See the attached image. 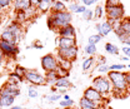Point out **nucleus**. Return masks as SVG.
<instances>
[{
    "label": "nucleus",
    "instance_id": "obj_30",
    "mask_svg": "<svg viewBox=\"0 0 130 109\" xmlns=\"http://www.w3.org/2000/svg\"><path fill=\"white\" fill-rule=\"evenodd\" d=\"M59 105L61 109H65V108H71L74 105V100L73 99H69V100H64V99H60L59 100Z\"/></svg>",
    "mask_w": 130,
    "mask_h": 109
},
{
    "label": "nucleus",
    "instance_id": "obj_14",
    "mask_svg": "<svg viewBox=\"0 0 130 109\" xmlns=\"http://www.w3.org/2000/svg\"><path fill=\"white\" fill-rule=\"evenodd\" d=\"M71 47H76V38H66V36H59L58 38V48Z\"/></svg>",
    "mask_w": 130,
    "mask_h": 109
},
{
    "label": "nucleus",
    "instance_id": "obj_1",
    "mask_svg": "<svg viewBox=\"0 0 130 109\" xmlns=\"http://www.w3.org/2000/svg\"><path fill=\"white\" fill-rule=\"evenodd\" d=\"M108 79L110 80L111 85H113V94L114 95H121L123 93L126 92L128 89V84L125 80V73L123 72H114L109 70V73L106 74Z\"/></svg>",
    "mask_w": 130,
    "mask_h": 109
},
{
    "label": "nucleus",
    "instance_id": "obj_25",
    "mask_svg": "<svg viewBox=\"0 0 130 109\" xmlns=\"http://www.w3.org/2000/svg\"><path fill=\"white\" fill-rule=\"evenodd\" d=\"M95 62V58H93V57H89V58H86L84 62H83V70L84 72H88V70H90L91 69V66H93V64Z\"/></svg>",
    "mask_w": 130,
    "mask_h": 109
},
{
    "label": "nucleus",
    "instance_id": "obj_37",
    "mask_svg": "<svg viewBox=\"0 0 130 109\" xmlns=\"http://www.w3.org/2000/svg\"><path fill=\"white\" fill-rule=\"evenodd\" d=\"M28 95H29V98H31V99H35L38 95H39V92L35 89V87H30L29 89H28Z\"/></svg>",
    "mask_w": 130,
    "mask_h": 109
},
{
    "label": "nucleus",
    "instance_id": "obj_5",
    "mask_svg": "<svg viewBox=\"0 0 130 109\" xmlns=\"http://www.w3.org/2000/svg\"><path fill=\"white\" fill-rule=\"evenodd\" d=\"M41 68L44 69L45 73L48 72H55L59 68V62H58V57H55L54 54H46L41 58Z\"/></svg>",
    "mask_w": 130,
    "mask_h": 109
},
{
    "label": "nucleus",
    "instance_id": "obj_18",
    "mask_svg": "<svg viewBox=\"0 0 130 109\" xmlns=\"http://www.w3.org/2000/svg\"><path fill=\"white\" fill-rule=\"evenodd\" d=\"M5 29L9 30L10 33H13V34H14L15 36H18L19 39H20L21 35H23V26H21V24H19L18 21H11Z\"/></svg>",
    "mask_w": 130,
    "mask_h": 109
},
{
    "label": "nucleus",
    "instance_id": "obj_53",
    "mask_svg": "<svg viewBox=\"0 0 130 109\" xmlns=\"http://www.w3.org/2000/svg\"><path fill=\"white\" fill-rule=\"evenodd\" d=\"M51 93H58V88H55V87H51Z\"/></svg>",
    "mask_w": 130,
    "mask_h": 109
},
{
    "label": "nucleus",
    "instance_id": "obj_60",
    "mask_svg": "<svg viewBox=\"0 0 130 109\" xmlns=\"http://www.w3.org/2000/svg\"><path fill=\"white\" fill-rule=\"evenodd\" d=\"M0 24H1V21H0Z\"/></svg>",
    "mask_w": 130,
    "mask_h": 109
},
{
    "label": "nucleus",
    "instance_id": "obj_12",
    "mask_svg": "<svg viewBox=\"0 0 130 109\" xmlns=\"http://www.w3.org/2000/svg\"><path fill=\"white\" fill-rule=\"evenodd\" d=\"M58 34L59 36H66V38H76V31L75 28L71 25V24H68L63 28H59L58 29Z\"/></svg>",
    "mask_w": 130,
    "mask_h": 109
},
{
    "label": "nucleus",
    "instance_id": "obj_41",
    "mask_svg": "<svg viewBox=\"0 0 130 109\" xmlns=\"http://www.w3.org/2000/svg\"><path fill=\"white\" fill-rule=\"evenodd\" d=\"M56 73H58L59 78H60V77H68V75H69V72L65 70V69H61V68H58V69H56Z\"/></svg>",
    "mask_w": 130,
    "mask_h": 109
},
{
    "label": "nucleus",
    "instance_id": "obj_33",
    "mask_svg": "<svg viewBox=\"0 0 130 109\" xmlns=\"http://www.w3.org/2000/svg\"><path fill=\"white\" fill-rule=\"evenodd\" d=\"M93 13H94V18L95 19H100L101 16L104 15V8L101 5H98L95 8V11H93Z\"/></svg>",
    "mask_w": 130,
    "mask_h": 109
},
{
    "label": "nucleus",
    "instance_id": "obj_38",
    "mask_svg": "<svg viewBox=\"0 0 130 109\" xmlns=\"http://www.w3.org/2000/svg\"><path fill=\"white\" fill-rule=\"evenodd\" d=\"M83 18H84L85 20H91V19H94V13H93V10L86 9V11L83 13Z\"/></svg>",
    "mask_w": 130,
    "mask_h": 109
},
{
    "label": "nucleus",
    "instance_id": "obj_34",
    "mask_svg": "<svg viewBox=\"0 0 130 109\" xmlns=\"http://www.w3.org/2000/svg\"><path fill=\"white\" fill-rule=\"evenodd\" d=\"M25 72H26V69H25V68H23V66H20V65H16V66H15V70H14V73H15L16 75H19V77H20L21 79H24Z\"/></svg>",
    "mask_w": 130,
    "mask_h": 109
},
{
    "label": "nucleus",
    "instance_id": "obj_52",
    "mask_svg": "<svg viewBox=\"0 0 130 109\" xmlns=\"http://www.w3.org/2000/svg\"><path fill=\"white\" fill-rule=\"evenodd\" d=\"M8 109H24L23 107H20V105H13V107H10V108Z\"/></svg>",
    "mask_w": 130,
    "mask_h": 109
},
{
    "label": "nucleus",
    "instance_id": "obj_29",
    "mask_svg": "<svg viewBox=\"0 0 130 109\" xmlns=\"http://www.w3.org/2000/svg\"><path fill=\"white\" fill-rule=\"evenodd\" d=\"M84 51H85V54H88V55H90V57H93V55H95L98 51L96 49V45H91V44H88L85 49H84Z\"/></svg>",
    "mask_w": 130,
    "mask_h": 109
},
{
    "label": "nucleus",
    "instance_id": "obj_22",
    "mask_svg": "<svg viewBox=\"0 0 130 109\" xmlns=\"http://www.w3.org/2000/svg\"><path fill=\"white\" fill-rule=\"evenodd\" d=\"M79 105H80V109H90V108H96L98 107L95 103L90 102L89 99H86V98H84V97L80 99ZM98 108H99V107H98Z\"/></svg>",
    "mask_w": 130,
    "mask_h": 109
},
{
    "label": "nucleus",
    "instance_id": "obj_54",
    "mask_svg": "<svg viewBox=\"0 0 130 109\" xmlns=\"http://www.w3.org/2000/svg\"><path fill=\"white\" fill-rule=\"evenodd\" d=\"M120 60H123V62H128V60H129V58H128V57H125V55H124V57H123V58H120Z\"/></svg>",
    "mask_w": 130,
    "mask_h": 109
},
{
    "label": "nucleus",
    "instance_id": "obj_35",
    "mask_svg": "<svg viewBox=\"0 0 130 109\" xmlns=\"http://www.w3.org/2000/svg\"><path fill=\"white\" fill-rule=\"evenodd\" d=\"M125 68L126 66L124 64H113V65H109V70H114V72H121Z\"/></svg>",
    "mask_w": 130,
    "mask_h": 109
},
{
    "label": "nucleus",
    "instance_id": "obj_58",
    "mask_svg": "<svg viewBox=\"0 0 130 109\" xmlns=\"http://www.w3.org/2000/svg\"><path fill=\"white\" fill-rule=\"evenodd\" d=\"M90 109H99V108H98V107H96V108H90Z\"/></svg>",
    "mask_w": 130,
    "mask_h": 109
},
{
    "label": "nucleus",
    "instance_id": "obj_26",
    "mask_svg": "<svg viewBox=\"0 0 130 109\" xmlns=\"http://www.w3.org/2000/svg\"><path fill=\"white\" fill-rule=\"evenodd\" d=\"M58 62H59V68H61V69H65V70H70L71 69V66H73V62H70V60H66V59H59L58 58Z\"/></svg>",
    "mask_w": 130,
    "mask_h": 109
},
{
    "label": "nucleus",
    "instance_id": "obj_2",
    "mask_svg": "<svg viewBox=\"0 0 130 109\" xmlns=\"http://www.w3.org/2000/svg\"><path fill=\"white\" fill-rule=\"evenodd\" d=\"M95 90H98L104 98L109 97L110 94H113V85L110 83V80L105 75H100L93 80V85H91Z\"/></svg>",
    "mask_w": 130,
    "mask_h": 109
},
{
    "label": "nucleus",
    "instance_id": "obj_24",
    "mask_svg": "<svg viewBox=\"0 0 130 109\" xmlns=\"http://www.w3.org/2000/svg\"><path fill=\"white\" fill-rule=\"evenodd\" d=\"M105 51L111 54V55H118L119 54V48L113 43H106L105 44Z\"/></svg>",
    "mask_w": 130,
    "mask_h": 109
},
{
    "label": "nucleus",
    "instance_id": "obj_9",
    "mask_svg": "<svg viewBox=\"0 0 130 109\" xmlns=\"http://www.w3.org/2000/svg\"><path fill=\"white\" fill-rule=\"evenodd\" d=\"M83 97L86 98V99H89L90 102L95 103L98 107H100V104H103V103H104V99H105V98L99 93L98 90H95L93 87H89L88 89H85V92H84V95H83Z\"/></svg>",
    "mask_w": 130,
    "mask_h": 109
},
{
    "label": "nucleus",
    "instance_id": "obj_16",
    "mask_svg": "<svg viewBox=\"0 0 130 109\" xmlns=\"http://www.w3.org/2000/svg\"><path fill=\"white\" fill-rule=\"evenodd\" d=\"M54 3H55V0H41V1L39 3V5L36 6L38 13L44 14V13L51 11V9H53V4H54Z\"/></svg>",
    "mask_w": 130,
    "mask_h": 109
},
{
    "label": "nucleus",
    "instance_id": "obj_13",
    "mask_svg": "<svg viewBox=\"0 0 130 109\" xmlns=\"http://www.w3.org/2000/svg\"><path fill=\"white\" fill-rule=\"evenodd\" d=\"M115 34L118 36H120L121 34H130V18H125V19H121L120 21V26L114 29Z\"/></svg>",
    "mask_w": 130,
    "mask_h": 109
},
{
    "label": "nucleus",
    "instance_id": "obj_27",
    "mask_svg": "<svg viewBox=\"0 0 130 109\" xmlns=\"http://www.w3.org/2000/svg\"><path fill=\"white\" fill-rule=\"evenodd\" d=\"M96 72L99 74H103V75L108 74V73H109V65H108L106 63H104V64H98Z\"/></svg>",
    "mask_w": 130,
    "mask_h": 109
},
{
    "label": "nucleus",
    "instance_id": "obj_8",
    "mask_svg": "<svg viewBox=\"0 0 130 109\" xmlns=\"http://www.w3.org/2000/svg\"><path fill=\"white\" fill-rule=\"evenodd\" d=\"M78 55V48L71 47V48H59L58 49V58L59 59H66L70 62H74L76 59Z\"/></svg>",
    "mask_w": 130,
    "mask_h": 109
},
{
    "label": "nucleus",
    "instance_id": "obj_7",
    "mask_svg": "<svg viewBox=\"0 0 130 109\" xmlns=\"http://www.w3.org/2000/svg\"><path fill=\"white\" fill-rule=\"evenodd\" d=\"M0 50L4 54L5 58H10V59L15 58L16 55H18V53H19L18 45L11 44V43H8V42L1 40V39H0Z\"/></svg>",
    "mask_w": 130,
    "mask_h": 109
},
{
    "label": "nucleus",
    "instance_id": "obj_10",
    "mask_svg": "<svg viewBox=\"0 0 130 109\" xmlns=\"http://www.w3.org/2000/svg\"><path fill=\"white\" fill-rule=\"evenodd\" d=\"M20 94V87L19 84L6 81L1 88H0V95H11V97H18Z\"/></svg>",
    "mask_w": 130,
    "mask_h": 109
},
{
    "label": "nucleus",
    "instance_id": "obj_56",
    "mask_svg": "<svg viewBox=\"0 0 130 109\" xmlns=\"http://www.w3.org/2000/svg\"><path fill=\"white\" fill-rule=\"evenodd\" d=\"M1 11H3V8H0V13H1Z\"/></svg>",
    "mask_w": 130,
    "mask_h": 109
},
{
    "label": "nucleus",
    "instance_id": "obj_19",
    "mask_svg": "<svg viewBox=\"0 0 130 109\" xmlns=\"http://www.w3.org/2000/svg\"><path fill=\"white\" fill-rule=\"evenodd\" d=\"M15 102V97L11 95H0V109H8L13 107Z\"/></svg>",
    "mask_w": 130,
    "mask_h": 109
},
{
    "label": "nucleus",
    "instance_id": "obj_21",
    "mask_svg": "<svg viewBox=\"0 0 130 109\" xmlns=\"http://www.w3.org/2000/svg\"><path fill=\"white\" fill-rule=\"evenodd\" d=\"M58 79H59V75H58L56 70L55 72H48L45 74V81H46V84L51 85V87H54V84L56 83Z\"/></svg>",
    "mask_w": 130,
    "mask_h": 109
},
{
    "label": "nucleus",
    "instance_id": "obj_3",
    "mask_svg": "<svg viewBox=\"0 0 130 109\" xmlns=\"http://www.w3.org/2000/svg\"><path fill=\"white\" fill-rule=\"evenodd\" d=\"M106 9V18H108V21L113 26L116 21H120L121 19H124V14H125V9H124V5L120 4V5H116V6H105Z\"/></svg>",
    "mask_w": 130,
    "mask_h": 109
},
{
    "label": "nucleus",
    "instance_id": "obj_4",
    "mask_svg": "<svg viewBox=\"0 0 130 109\" xmlns=\"http://www.w3.org/2000/svg\"><path fill=\"white\" fill-rule=\"evenodd\" d=\"M50 16H51V19L54 21L55 30H58L59 28H63V26L68 25V24H71V19H73L71 13L68 11V10H65V11H58V13L51 11Z\"/></svg>",
    "mask_w": 130,
    "mask_h": 109
},
{
    "label": "nucleus",
    "instance_id": "obj_6",
    "mask_svg": "<svg viewBox=\"0 0 130 109\" xmlns=\"http://www.w3.org/2000/svg\"><path fill=\"white\" fill-rule=\"evenodd\" d=\"M24 79L26 81H29L32 85H45L46 81H45V77L41 75L39 72L36 70H32V69H26L25 72V75H24Z\"/></svg>",
    "mask_w": 130,
    "mask_h": 109
},
{
    "label": "nucleus",
    "instance_id": "obj_40",
    "mask_svg": "<svg viewBox=\"0 0 130 109\" xmlns=\"http://www.w3.org/2000/svg\"><path fill=\"white\" fill-rule=\"evenodd\" d=\"M120 4H121L120 0H106L105 6H116V5H120Z\"/></svg>",
    "mask_w": 130,
    "mask_h": 109
},
{
    "label": "nucleus",
    "instance_id": "obj_55",
    "mask_svg": "<svg viewBox=\"0 0 130 109\" xmlns=\"http://www.w3.org/2000/svg\"><path fill=\"white\" fill-rule=\"evenodd\" d=\"M4 58H5V57H4V54L1 53V50H0V63L3 62V60H4Z\"/></svg>",
    "mask_w": 130,
    "mask_h": 109
},
{
    "label": "nucleus",
    "instance_id": "obj_23",
    "mask_svg": "<svg viewBox=\"0 0 130 109\" xmlns=\"http://www.w3.org/2000/svg\"><path fill=\"white\" fill-rule=\"evenodd\" d=\"M65 10H68V9H66V6H65L64 1H63V0H55V3L53 4L51 11L58 13V11H65Z\"/></svg>",
    "mask_w": 130,
    "mask_h": 109
},
{
    "label": "nucleus",
    "instance_id": "obj_59",
    "mask_svg": "<svg viewBox=\"0 0 130 109\" xmlns=\"http://www.w3.org/2000/svg\"><path fill=\"white\" fill-rule=\"evenodd\" d=\"M128 68H130V64H129V65H128Z\"/></svg>",
    "mask_w": 130,
    "mask_h": 109
},
{
    "label": "nucleus",
    "instance_id": "obj_15",
    "mask_svg": "<svg viewBox=\"0 0 130 109\" xmlns=\"http://www.w3.org/2000/svg\"><path fill=\"white\" fill-rule=\"evenodd\" d=\"M30 6V0H13V8L15 11H26Z\"/></svg>",
    "mask_w": 130,
    "mask_h": 109
},
{
    "label": "nucleus",
    "instance_id": "obj_39",
    "mask_svg": "<svg viewBox=\"0 0 130 109\" xmlns=\"http://www.w3.org/2000/svg\"><path fill=\"white\" fill-rule=\"evenodd\" d=\"M10 5H13V0H0V8L5 9L9 8Z\"/></svg>",
    "mask_w": 130,
    "mask_h": 109
},
{
    "label": "nucleus",
    "instance_id": "obj_45",
    "mask_svg": "<svg viewBox=\"0 0 130 109\" xmlns=\"http://www.w3.org/2000/svg\"><path fill=\"white\" fill-rule=\"evenodd\" d=\"M81 1H83V5L84 6H90V5L95 4L98 0H81Z\"/></svg>",
    "mask_w": 130,
    "mask_h": 109
},
{
    "label": "nucleus",
    "instance_id": "obj_51",
    "mask_svg": "<svg viewBox=\"0 0 130 109\" xmlns=\"http://www.w3.org/2000/svg\"><path fill=\"white\" fill-rule=\"evenodd\" d=\"M61 98H63V99H64V100H69V99H71V98H70V95H69V94H64V95H63V97H61Z\"/></svg>",
    "mask_w": 130,
    "mask_h": 109
},
{
    "label": "nucleus",
    "instance_id": "obj_32",
    "mask_svg": "<svg viewBox=\"0 0 130 109\" xmlns=\"http://www.w3.org/2000/svg\"><path fill=\"white\" fill-rule=\"evenodd\" d=\"M28 19V16H26V13L25 11H16V20L19 24H21L23 21H25Z\"/></svg>",
    "mask_w": 130,
    "mask_h": 109
},
{
    "label": "nucleus",
    "instance_id": "obj_46",
    "mask_svg": "<svg viewBox=\"0 0 130 109\" xmlns=\"http://www.w3.org/2000/svg\"><path fill=\"white\" fill-rule=\"evenodd\" d=\"M30 47H31V48H35V49H43V44H41L39 40H35V42L32 43Z\"/></svg>",
    "mask_w": 130,
    "mask_h": 109
},
{
    "label": "nucleus",
    "instance_id": "obj_20",
    "mask_svg": "<svg viewBox=\"0 0 130 109\" xmlns=\"http://www.w3.org/2000/svg\"><path fill=\"white\" fill-rule=\"evenodd\" d=\"M71 85H73V84H71V81L68 79V77H60V78L56 80V83L54 84L55 88H66V89H69Z\"/></svg>",
    "mask_w": 130,
    "mask_h": 109
},
{
    "label": "nucleus",
    "instance_id": "obj_28",
    "mask_svg": "<svg viewBox=\"0 0 130 109\" xmlns=\"http://www.w3.org/2000/svg\"><path fill=\"white\" fill-rule=\"evenodd\" d=\"M101 35L99 34H94V35H90L89 39H88V44H91V45H96L99 42H101Z\"/></svg>",
    "mask_w": 130,
    "mask_h": 109
},
{
    "label": "nucleus",
    "instance_id": "obj_57",
    "mask_svg": "<svg viewBox=\"0 0 130 109\" xmlns=\"http://www.w3.org/2000/svg\"><path fill=\"white\" fill-rule=\"evenodd\" d=\"M65 109H74V108H73V107H71V108H65Z\"/></svg>",
    "mask_w": 130,
    "mask_h": 109
},
{
    "label": "nucleus",
    "instance_id": "obj_17",
    "mask_svg": "<svg viewBox=\"0 0 130 109\" xmlns=\"http://www.w3.org/2000/svg\"><path fill=\"white\" fill-rule=\"evenodd\" d=\"M0 39H1V40H5V42H8V43L15 44V45H18V43H19V40H20L18 36H15L13 33H10V31L6 30V29H4V30L1 31Z\"/></svg>",
    "mask_w": 130,
    "mask_h": 109
},
{
    "label": "nucleus",
    "instance_id": "obj_11",
    "mask_svg": "<svg viewBox=\"0 0 130 109\" xmlns=\"http://www.w3.org/2000/svg\"><path fill=\"white\" fill-rule=\"evenodd\" d=\"M95 28H96V30H98V34L101 35V36H106V35H109V34L113 31V26H111V24H110L108 20L96 24Z\"/></svg>",
    "mask_w": 130,
    "mask_h": 109
},
{
    "label": "nucleus",
    "instance_id": "obj_43",
    "mask_svg": "<svg viewBox=\"0 0 130 109\" xmlns=\"http://www.w3.org/2000/svg\"><path fill=\"white\" fill-rule=\"evenodd\" d=\"M78 8H79V5H78L76 3H73V4H70L66 9H68V11H70V13H71V11H73V13H75Z\"/></svg>",
    "mask_w": 130,
    "mask_h": 109
},
{
    "label": "nucleus",
    "instance_id": "obj_42",
    "mask_svg": "<svg viewBox=\"0 0 130 109\" xmlns=\"http://www.w3.org/2000/svg\"><path fill=\"white\" fill-rule=\"evenodd\" d=\"M46 25H48V28L50 30H55V26H54V21H53V19H51V16L49 15V18L46 19Z\"/></svg>",
    "mask_w": 130,
    "mask_h": 109
},
{
    "label": "nucleus",
    "instance_id": "obj_44",
    "mask_svg": "<svg viewBox=\"0 0 130 109\" xmlns=\"http://www.w3.org/2000/svg\"><path fill=\"white\" fill-rule=\"evenodd\" d=\"M121 50H123V53H124V55H125V57L130 58V47H128V45H124Z\"/></svg>",
    "mask_w": 130,
    "mask_h": 109
},
{
    "label": "nucleus",
    "instance_id": "obj_31",
    "mask_svg": "<svg viewBox=\"0 0 130 109\" xmlns=\"http://www.w3.org/2000/svg\"><path fill=\"white\" fill-rule=\"evenodd\" d=\"M61 97H63V95H60L59 93H54V94L51 93L50 95H46L45 98L48 99L50 103H54V102H59V100L61 99Z\"/></svg>",
    "mask_w": 130,
    "mask_h": 109
},
{
    "label": "nucleus",
    "instance_id": "obj_50",
    "mask_svg": "<svg viewBox=\"0 0 130 109\" xmlns=\"http://www.w3.org/2000/svg\"><path fill=\"white\" fill-rule=\"evenodd\" d=\"M40 1H41V0H30V4H31V6H35V8H36Z\"/></svg>",
    "mask_w": 130,
    "mask_h": 109
},
{
    "label": "nucleus",
    "instance_id": "obj_47",
    "mask_svg": "<svg viewBox=\"0 0 130 109\" xmlns=\"http://www.w3.org/2000/svg\"><path fill=\"white\" fill-rule=\"evenodd\" d=\"M85 11H86V6H84V5H79V8L76 9L75 14H83V13H85Z\"/></svg>",
    "mask_w": 130,
    "mask_h": 109
},
{
    "label": "nucleus",
    "instance_id": "obj_48",
    "mask_svg": "<svg viewBox=\"0 0 130 109\" xmlns=\"http://www.w3.org/2000/svg\"><path fill=\"white\" fill-rule=\"evenodd\" d=\"M58 93L60 94V95L68 94V89H66V88H58Z\"/></svg>",
    "mask_w": 130,
    "mask_h": 109
},
{
    "label": "nucleus",
    "instance_id": "obj_36",
    "mask_svg": "<svg viewBox=\"0 0 130 109\" xmlns=\"http://www.w3.org/2000/svg\"><path fill=\"white\" fill-rule=\"evenodd\" d=\"M21 80H23V79L20 78L19 75H16L15 73H11V74L9 75V80H8V81H10V83H15V84H19Z\"/></svg>",
    "mask_w": 130,
    "mask_h": 109
},
{
    "label": "nucleus",
    "instance_id": "obj_49",
    "mask_svg": "<svg viewBox=\"0 0 130 109\" xmlns=\"http://www.w3.org/2000/svg\"><path fill=\"white\" fill-rule=\"evenodd\" d=\"M125 80H126V84H128V88L130 87V72L125 73Z\"/></svg>",
    "mask_w": 130,
    "mask_h": 109
}]
</instances>
